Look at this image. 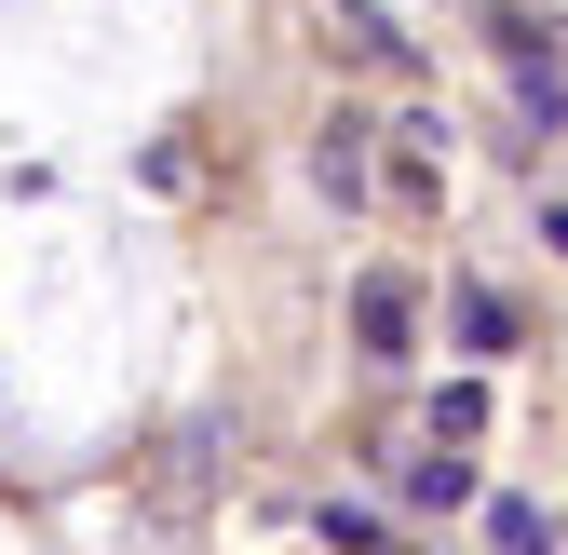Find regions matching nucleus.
I'll list each match as a JSON object with an SVG mask.
<instances>
[{
	"instance_id": "f257e3e1",
	"label": "nucleus",
	"mask_w": 568,
	"mask_h": 555,
	"mask_svg": "<svg viewBox=\"0 0 568 555\" xmlns=\"http://www.w3.org/2000/svg\"><path fill=\"white\" fill-rule=\"evenodd\" d=\"M406 325H419V299H406V271H366V285H352V339H366V353L393 366V353H406Z\"/></svg>"
},
{
	"instance_id": "f03ea898",
	"label": "nucleus",
	"mask_w": 568,
	"mask_h": 555,
	"mask_svg": "<svg viewBox=\"0 0 568 555\" xmlns=\"http://www.w3.org/2000/svg\"><path fill=\"white\" fill-rule=\"evenodd\" d=\"M474 434H487V380H447L434 393V447H474Z\"/></svg>"
},
{
	"instance_id": "7ed1b4c3",
	"label": "nucleus",
	"mask_w": 568,
	"mask_h": 555,
	"mask_svg": "<svg viewBox=\"0 0 568 555\" xmlns=\"http://www.w3.org/2000/svg\"><path fill=\"white\" fill-rule=\"evenodd\" d=\"M460 339H474V353H501V339H515V299H501V285H474V299H460Z\"/></svg>"
},
{
	"instance_id": "20e7f679",
	"label": "nucleus",
	"mask_w": 568,
	"mask_h": 555,
	"mask_svg": "<svg viewBox=\"0 0 568 555\" xmlns=\"http://www.w3.org/2000/svg\"><path fill=\"white\" fill-rule=\"evenodd\" d=\"M406 502H419V515H447V502H460V447H434V461H419V474H406Z\"/></svg>"
},
{
	"instance_id": "39448f33",
	"label": "nucleus",
	"mask_w": 568,
	"mask_h": 555,
	"mask_svg": "<svg viewBox=\"0 0 568 555\" xmlns=\"http://www.w3.org/2000/svg\"><path fill=\"white\" fill-rule=\"evenodd\" d=\"M487 528H501V555H541V542H555V515H541V502H501Z\"/></svg>"
}]
</instances>
